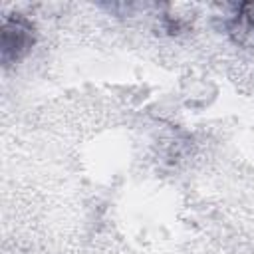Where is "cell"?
I'll return each mask as SVG.
<instances>
[{
	"instance_id": "cell-1",
	"label": "cell",
	"mask_w": 254,
	"mask_h": 254,
	"mask_svg": "<svg viewBox=\"0 0 254 254\" xmlns=\"http://www.w3.org/2000/svg\"><path fill=\"white\" fill-rule=\"evenodd\" d=\"M34 44V26L22 18L20 14H14L2 22L0 30V58L4 65L16 64L22 60Z\"/></svg>"
},
{
	"instance_id": "cell-2",
	"label": "cell",
	"mask_w": 254,
	"mask_h": 254,
	"mask_svg": "<svg viewBox=\"0 0 254 254\" xmlns=\"http://www.w3.org/2000/svg\"><path fill=\"white\" fill-rule=\"evenodd\" d=\"M242 12H244L246 20L250 22V26L254 28V2H246V4H242Z\"/></svg>"
}]
</instances>
